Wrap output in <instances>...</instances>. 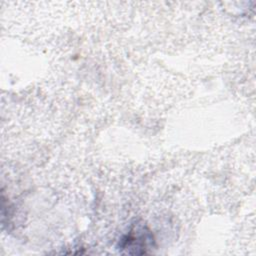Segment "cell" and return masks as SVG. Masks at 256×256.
Listing matches in <instances>:
<instances>
[{
  "instance_id": "cell-1",
  "label": "cell",
  "mask_w": 256,
  "mask_h": 256,
  "mask_svg": "<svg viewBox=\"0 0 256 256\" xmlns=\"http://www.w3.org/2000/svg\"><path fill=\"white\" fill-rule=\"evenodd\" d=\"M150 241H152L150 232L144 227H136L120 241V248L126 249L130 254H142L146 252L145 248Z\"/></svg>"
}]
</instances>
